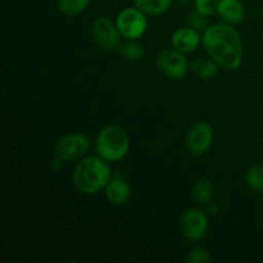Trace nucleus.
I'll use <instances>...</instances> for the list:
<instances>
[{
  "instance_id": "1",
  "label": "nucleus",
  "mask_w": 263,
  "mask_h": 263,
  "mask_svg": "<svg viewBox=\"0 0 263 263\" xmlns=\"http://www.w3.org/2000/svg\"><path fill=\"white\" fill-rule=\"evenodd\" d=\"M202 43L211 58L220 67L236 69L243 62V46L238 31L229 23H217L205 30Z\"/></svg>"
},
{
  "instance_id": "14",
  "label": "nucleus",
  "mask_w": 263,
  "mask_h": 263,
  "mask_svg": "<svg viewBox=\"0 0 263 263\" xmlns=\"http://www.w3.org/2000/svg\"><path fill=\"white\" fill-rule=\"evenodd\" d=\"M135 7L149 15H158L166 12L172 0H134Z\"/></svg>"
},
{
  "instance_id": "3",
  "label": "nucleus",
  "mask_w": 263,
  "mask_h": 263,
  "mask_svg": "<svg viewBox=\"0 0 263 263\" xmlns=\"http://www.w3.org/2000/svg\"><path fill=\"white\" fill-rule=\"evenodd\" d=\"M130 149V139L121 126L109 125L100 130L97 138V152L107 162L125 158Z\"/></svg>"
},
{
  "instance_id": "18",
  "label": "nucleus",
  "mask_w": 263,
  "mask_h": 263,
  "mask_svg": "<svg viewBox=\"0 0 263 263\" xmlns=\"http://www.w3.org/2000/svg\"><path fill=\"white\" fill-rule=\"evenodd\" d=\"M120 54L126 58L127 61H140L144 57L145 51H144V48L140 45V44L135 43L134 40L127 41V43L122 44L120 46Z\"/></svg>"
},
{
  "instance_id": "22",
  "label": "nucleus",
  "mask_w": 263,
  "mask_h": 263,
  "mask_svg": "<svg viewBox=\"0 0 263 263\" xmlns=\"http://www.w3.org/2000/svg\"><path fill=\"white\" fill-rule=\"evenodd\" d=\"M208 212H210L211 215H217L218 205L217 204H208Z\"/></svg>"
},
{
  "instance_id": "11",
  "label": "nucleus",
  "mask_w": 263,
  "mask_h": 263,
  "mask_svg": "<svg viewBox=\"0 0 263 263\" xmlns=\"http://www.w3.org/2000/svg\"><path fill=\"white\" fill-rule=\"evenodd\" d=\"M217 13L229 25H239L246 18V10L239 0H220Z\"/></svg>"
},
{
  "instance_id": "9",
  "label": "nucleus",
  "mask_w": 263,
  "mask_h": 263,
  "mask_svg": "<svg viewBox=\"0 0 263 263\" xmlns=\"http://www.w3.org/2000/svg\"><path fill=\"white\" fill-rule=\"evenodd\" d=\"M213 141V128L207 122H197L192 126L186 138L187 151L193 156L207 153Z\"/></svg>"
},
{
  "instance_id": "21",
  "label": "nucleus",
  "mask_w": 263,
  "mask_h": 263,
  "mask_svg": "<svg viewBox=\"0 0 263 263\" xmlns=\"http://www.w3.org/2000/svg\"><path fill=\"white\" fill-rule=\"evenodd\" d=\"M195 9L204 15H212L217 12V7L220 0H194Z\"/></svg>"
},
{
  "instance_id": "6",
  "label": "nucleus",
  "mask_w": 263,
  "mask_h": 263,
  "mask_svg": "<svg viewBox=\"0 0 263 263\" xmlns=\"http://www.w3.org/2000/svg\"><path fill=\"white\" fill-rule=\"evenodd\" d=\"M92 36L102 50L112 51L120 46L121 32L108 17H98L92 23Z\"/></svg>"
},
{
  "instance_id": "16",
  "label": "nucleus",
  "mask_w": 263,
  "mask_h": 263,
  "mask_svg": "<svg viewBox=\"0 0 263 263\" xmlns=\"http://www.w3.org/2000/svg\"><path fill=\"white\" fill-rule=\"evenodd\" d=\"M246 184L256 193H263V166H252L246 172Z\"/></svg>"
},
{
  "instance_id": "19",
  "label": "nucleus",
  "mask_w": 263,
  "mask_h": 263,
  "mask_svg": "<svg viewBox=\"0 0 263 263\" xmlns=\"http://www.w3.org/2000/svg\"><path fill=\"white\" fill-rule=\"evenodd\" d=\"M186 261L189 263H208L211 262V254L207 249L202 247H195L189 252Z\"/></svg>"
},
{
  "instance_id": "7",
  "label": "nucleus",
  "mask_w": 263,
  "mask_h": 263,
  "mask_svg": "<svg viewBox=\"0 0 263 263\" xmlns=\"http://www.w3.org/2000/svg\"><path fill=\"white\" fill-rule=\"evenodd\" d=\"M181 233L189 241H199L205 236L208 230V216L203 211L190 208L182 215Z\"/></svg>"
},
{
  "instance_id": "15",
  "label": "nucleus",
  "mask_w": 263,
  "mask_h": 263,
  "mask_svg": "<svg viewBox=\"0 0 263 263\" xmlns=\"http://www.w3.org/2000/svg\"><path fill=\"white\" fill-rule=\"evenodd\" d=\"M192 68L202 79H212L218 73V64L213 59H198L192 64Z\"/></svg>"
},
{
  "instance_id": "17",
  "label": "nucleus",
  "mask_w": 263,
  "mask_h": 263,
  "mask_svg": "<svg viewBox=\"0 0 263 263\" xmlns=\"http://www.w3.org/2000/svg\"><path fill=\"white\" fill-rule=\"evenodd\" d=\"M91 0H58V8L67 15H74L84 12Z\"/></svg>"
},
{
  "instance_id": "8",
  "label": "nucleus",
  "mask_w": 263,
  "mask_h": 263,
  "mask_svg": "<svg viewBox=\"0 0 263 263\" xmlns=\"http://www.w3.org/2000/svg\"><path fill=\"white\" fill-rule=\"evenodd\" d=\"M157 66L168 79L179 80L187 72V61L177 49H164L157 57Z\"/></svg>"
},
{
  "instance_id": "4",
  "label": "nucleus",
  "mask_w": 263,
  "mask_h": 263,
  "mask_svg": "<svg viewBox=\"0 0 263 263\" xmlns=\"http://www.w3.org/2000/svg\"><path fill=\"white\" fill-rule=\"evenodd\" d=\"M116 25L123 37L128 40H136L145 33L148 21L145 13L141 12L139 8H125L118 13Z\"/></svg>"
},
{
  "instance_id": "5",
  "label": "nucleus",
  "mask_w": 263,
  "mask_h": 263,
  "mask_svg": "<svg viewBox=\"0 0 263 263\" xmlns=\"http://www.w3.org/2000/svg\"><path fill=\"white\" fill-rule=\"evenodd\" d=\"M90 148V140L82 134H68L57 143L55 154L61 161L71 162L82 158Z\"/></svg>"
},
{
  "instance_id": "13",
  "label": "nucleus",
  "mask_w": 263,
  "mask_h": 263,
  "mask_svg": "<svg viewBox=\"0 0 263 263\" xmlns=\"http://www.w3.org/2000/svg\"><path fill=\"white\" fill-rule=\"evenodd\" d=\"M215 195V187H213L212 181L210 179H200L193 189V197L199 204H210Z\"/></svg>"
},
{
  "instance_id": "2",
  "label": "nucleus",
  "mask_w": 263,
  "mask_h": 263,
  "mask_svg": "<svg viewBox=\"0 0 263 263\" xmlns=\"http://www.w3.org/2000/svg\"><path fill=\"white\" fill-rule=\"evenodd\" d=\"M112 179L110 167L102 157H87L74 167L72 181L81 194H98Z\"/></svg>"
},
{
  "instance_id": "10",
  "label": "nucleus",
  "mask_w": 263,
  "mask_h": 263,
  "mask_svg": "<svg viewBox=\"0 0 263 263\" xmlns=\"http://www.w3.org/2000/svg\"><path fill=\"white\" fill-rule=\"evenodd\" d=\"M171 43L172 46L181 53H192L200 44V35L195 28L182 27L175 31Z\"/></svg>"
},
{
  "instance_id": "20",
  "label": "nucleus",
  "mask_w": 263,
  "mask_h": 263,
  "mask_svg": "<svg viewBox=\"0 0 263 263\" xmlns=\"http://www.w3.org/2000/svg\"><path fill=\"white\" fill-rule=\"evenodd\" d=\"M208 15L202 14L200 12H198L197 9L193 10L189 14V25L190 27L195 28L197 31L207 30L208 28Z\"/></svg>"
},
{
  "instance_id": "12",
  "label": "nucleus",
  "mask_w": 263,
  "mask_h": 263,
  "mask_svg": "<svg viewBox=\"0 0 263 263\" xmlns=\"http://www.w3.org/2000/svg\"><path fill=\"white\" fill-rule=\"evenodd\" d=\"M131 195V187L127 182L120 177L110 179L108 185L105 186V197L112 204L120 205L128 200Z\"/></svg>"
}]
</instances>
